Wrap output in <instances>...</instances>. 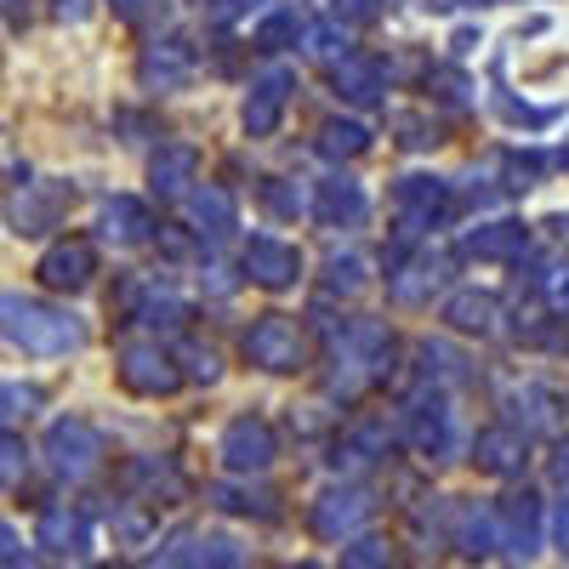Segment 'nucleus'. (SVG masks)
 <instances>
[{"label":"nucleus","instance_id":"obj_1","mask_svg":"<svg viewBox=\"0 0 569 569\" xmlns=\"http://www.w3.org/2000/svg\"><path fill=\"white\" fill-rule=\"evenodd\" d=\"M388 365H393V337H388V330L370 325V319L348 325L342 337H337V393L370 388Z\"/></svg>","mask_w":569,"mask_h":569},{"label":"nucleus","instance_id":"obj_2","mask_svg":"<svg viewBox=\"0 0 569 569\" xmlns=\"http://www.w3.org/2000/svg\"><path fill=\"white\" fill-rule=\"evenodd\" d=\"M0 337L29 353H69V348H80V325L52 308H34V302H0Z\"/></svg>","mask_w":569,"mask_h":569},{"label":"nucleus","instance_id":"obj_3","mask_svg":"<svg viewBox=\"0 0 569 569\" xmlns=\"http://www.w3.org/2000/svg\"><path fill=\"white\" fill-rule=\"evenodd\" d=\"M393 211H399V228H405V233L439 228V222L450 217V182H445V177H427V171L399 177V188H393Z\"/></svg>","mask_w":569,"mask_h":569},{"label":"nucleus","instance_id":"obj_4","mask_svg":"<svg viewBox=\"0 0 569 569\" xmlns=\"http://www.w3.org/2000/svg\"><path fill=\"white\" fill-rule=\"evenodd\" d=\"M246 359L262 365V370H302V359H308L302 330L284 319V313H262V319L246 330Z\"/></svg>","mask_w":569,"mask_h":569},{"label":"nucleus","instance_id":"obj_5","mask_svg":"<svg viewBox=\"0 0 569 569\" xmlns=\"http://www.w3.org/2000/svg\"><path fill=\"white\" fill-rule=\"evenodd\" d=\"M279 456V439H273V427L262 416H233L222 427V461L228 472H268Z\"/></svg>","mask_w":569,"mask_h":569},{"label":"nucleus","instance_id":"obj_6","mask_svg":"<svg viewBox=\"0 0 569 569\" xmlns=\"http://www.w3.org/2000/svg\"><path fill=\"white\" fill-rule=\"evenodd\" d=\"M46 456H52V467L63 472V479H86V472H98L103 461V439L91 433L86 421H52V433H46Z\"/></svg>","mask_w":569,"mask_h":569},{"label":"nucleus","instance_id":"obj_7","mask_svg":"<svg viewBox=\"0 0 569 569\" xmlns=\"http://www.w3.org/2000/svg\"><path fill=\"white\" fill-rule=\"evenodd\" d=\"M291 91H297V74L291 69H262L251 80V98H246V131L251 137H273L279 120H284V103H291Z\"/></svg>","mask_w":569,"mask_h":569},{"label":"nucleus","instance_id":"obj_8","mask_svg":"<svg viewBox=\"0 0 569 569\" xmlns=\"http://www.w3.org/2000/svg\"><path fill=\"white\" fill-rule=\"evenodd\" d=\"M405 433H410V450L427 456V461H450V456H456V416L445 410V399H433V405H427V399L410 405Z\"/></svg>","mask_w":569,"mask_h":569},{"label":"nucleus","instance_id":"obj_9","mask_svg":"<svg viewBox=\"0 0 569 569\" xmlns=\"http://www.w3.org/2000/svg\"><path fill=\"white\" fill-rule=\"evenodd\" d=\"M370 518V496L365 490H325L319 501H313V536H325V541H348L359 525Z\"/></svg>","mask_w":569,"mask_h":569},{"label":"nucleus","instance_id":"obj_10","mask_svg":"<svg viewBox=\"0 0 569 569\" xmlns=\"http://www.w3.org/2000/svg\"><path fill=\"white\" fill-rule=\"evenodd\" d=\"M246 273L257 284H268V291H284V284H297V273H302V251L273 240V233H257L246 246Z\"/></svg>","mask_w":569,"mask_h":569},{"label":"nucleus","instance_id":"obj_11","mask_svg":"<svg viewBox=\"0 0 569 569\" xmlns=\"http://www.w3.org/2000/svg\"><path fill=\"white\" fill-rule=\"evenodd\" d=\"M496 512H501V547L518 552V558H536L541 552V501L530 490H518Z\"/></svg>","mask_w":569,"mask_h":569},{"label":"nucleus","instance_id":"obj_12","mask_svg":"<svg viewBox=\"0 0 569 569\" xmlns=\"http://www.w3.org/2000/svg\"><path fill=\"white\" fill-rule=\"evenodd\" d=\"M525 246H530V233H525V222H479V228H467L461 233V257H472V262H507V257H525Z\"/></svg>","mask_w":569,"mask_h":569},{"label":"nucleus","instance_id":"obj_13","mask_svg":"<svg viewBox=\"0 0 569 569\" xmlns=\"http://www.w3.org/2000/svg\"><path fill=\"white\" fill-rule=\"evenodd\" d=\"M120 382L131 388V393H149V399H160V393H171L182 376H177V365L160 353V348H126L120 353Z\"/></svg>","mask_w":569,"mask_h":569},{"label":"nucleus","instance_id":"obj_14","mask_svg":"<svg viewBox=\"0 0 569 569\" xmlns=\"http://www.w3.org/2000/svg\"><path fill=\"white\" fill-rule=\"evenodd\" d=\"M525 456H530V445H525V433H518V427H485L479 445H472V461H479L485 472H496V479L525 472Z\"/></svg>","mask_w":569,"mask_h":569},{"label":"nucleus","instance_id":"obj_15","mask_svg":"<svg viewBox=\"0 0 569 569\" xmlns=\"http://www.w3.org/2000/svg\"><path fill=\"white\" fill-rule=\"evenodd\" d=\"M313 211H319V222H330V228L365 222V188H359L353 177H342V171H330V177L313 188Z\"/></svg>","mask_w":569,"mask_h":569},{"label":"nucleus","instance_id":"obj_16","mask_svg":"<svg viewBox=\"0 0 569 569\" xmlns=\"http://www.w3.org/2000/svg\"><path fill=\"white\" fill-rule=\"evenodd\" d=\"M456 547L467 552V558H490V552H501V512L496 507H461V525H456Z\"/></svg>","mask_w":569,"mask_h":569},{"label":"nucleus","instance_id":"obj_17","mask_svg":"<svg viewBox=\"0 0 569 569\" xmlns=\"http://www.w3.org/2000/svg\"><path fill=\"white\" fill-rule=\"evenodd\" d=\"M445 284V257H410L399 273H393V297L405 308H421V302H433V291Z\"/></svg>","mask_w":569,"mask_h":569},{"label":"nucleus","instance_id":"obj_18","mask_svg":"<svg viewBox=\"0 0 569 569\" xmlns=\"http://www.w3.org/2000/svg\"><path fill=\"white\" fill-rule=\"evenodd\" d=\"M40 547L58 552V558L86 552V547H91V525H86L80 512H69V507H52V512L40 518Z\"/></svg>","mask_w":569,"mask_h":569},{"label":"nucleus","instance_id":"obj_19","mask_svg":"<svg viewBox=\"0 0 569 569\" xmlns=\"http://www.w3.org/2000/svg\"><path fill=\"white\" fill-rule=\"evenodd\" d=\"M337 91L348 103H359V109L382 103V63L376 58H342L337 63Z\"/></svg>","mask_w":569,"mask_h":569},{"label":"nucleus","instance_id":"obj_20","mask_svg":"<svg viewBox=\"0 0 569 569\" xmlns=\"http://www.w3.org/2000/svg\"><path fill=\"white\" fill-rule=\"evenodd\" d=\"M194 74V52H188V40H160L149 58H142V80H160V86H182Z\"/></svg>","mask_w":569,"mask_h":569},{"label":"nucleus","instance_id":"obj_21","mask_svg":"<svg viewBox=\"0 0 569 569\" xmlns=\"http://www.w3.org/2000/svg\"><path fill=\"white\" fill-rule=\"evenodd\" d=\"M188 222H194L200 233H211V240H222V233L233 228V200L222 194V188H200V194H188Z\"/></svg>","mask_w":569,"mask_h":569},{"label":"nucleus","instance_id":"obj_22","mask_svg":"<svg viewBox=\"0 0 569 569\" xmlns=\"http://www.w3.org/2000/svg\"><path fill=\"white\" fill-rule=\"evenodd\" d=\"M86 273H91V246L86 240H69L58 251H46V262H40L46 284H86Z\"/></svg>","mask_w":569,"mask_h":569},{"label":"nucleus","instance_id":"obj_23","mask_svg":"<svg viewBox=\"0 0 569 569\" xmlns=\"http://www.w3.org/2000/svg\"><path fill=\"white\" fill-rule=\"evenodd\" d=\"M370 149V126L365 120H325V131H319V154H330V160H353V154H365Z\"/></svg>","mask_w":569,"mask_h":569},{"label":"nucleus","instance_id":"obj_24","mask_svg":"<svg viewBox=\"0 0 569 569\" xmlns=\"http://www.w3.org/2000/svg\"><path fill=\"white\" fill-rule=\"evenodd\" d=\"M445 319L456 325V330H496V297H485V291H456L450 297V308H445Z\"/></svg>","mask_w":569,"mask_h":569},{"label":"nucleus","instance_id":"obj_25","mask_svg":"<svg viewBox=\"0 0 569 569\" xmlns=\"http://www.w3.org/2000/svg\"><path fill=\"white\" fill-rule=\"evenodd\" d=\"M194 171H200V154L194 149H166L154 160V188H160V194H182V188L194 182Z\"/></svg>","mask_w":569,"mask_h":569},{"label":"nucleus","instance_id":"obj_26","mask_svg":"<svg viewBox=\"0 0 569 569\" xmlns=\"http://www.w3.org/2000/svg\"><path fill=\"white\" fill-rule=\"evenodd\" d=\"M211 496H217L222 512H246V518H273V512H279L273 496H268V490H251V485H217Z\"/></svg>","mask_w":569,"mask_h":569},{"label":"nucleus","instance_id":"obj_27","mask_svg":"<svg viewBox=\"0 0 569 569\" xmlns=\"http://www.w3.org/2000/svg\"><path fill=\"white\" fill-rule=\"evenodd\" d=\"M149 569H206V558H200V536H194V530H177V536L149 558Z\"/></svg>","mask_w":569,"mask_h":569},{"label":"nucleus","instance_id":"obj_28","mask_svg":"<svg viewBox=\"0 0 569 569\" xmlns=\"http://www.w3.org/2000/svg\"><path fill=\"white\" fill-rule=\"evenodd\" d=\"M308 52H313V58H325V63H342V58H353V52H348V29H342V18L308 23Z\"/></svg>","mask_w":569,"mask_h":569},{"label":"nucleus","instance_id":"obj_29","mask_svg":"<svg viewBox=\"0 0 569 569\" xmlns=\"http://www.w3.org/2000/svg\"><path fill=\"white\" fill-rule=\"evenodd\" d=\"M103 222H109V240H142V233H149V206L114 200V206L103 211Z\"/></svg>","mask_w":569,"mask_h":569},{"label":"nucleus","instance_id":"obj_30","mask_svg":"<svg viewBox=\"0 0 569 569\" xmlns=\"http://www.w3.org/2000/svg\"><path fill=\"white\" fill-rule=\"evenodd\" d=\"M342 569H393V547L382 536H359L342 547Z\"/></svg>","mask_w":569,"mask_h":569},{"label":"nucleus","instance_id":"obj_31","mask_svg":"<svg viewBox=\"0 0 569 569\" xmlns=\"http://www.w3.org/2000/svg\"><path fill=\"white\" fill-rule=\"evenodd\" d=\"M297 34H302V12H297V7H279V12H268V18L251 29L257 46H284V40H297Z\"/></svg>","mask_w":569,"mask_h":569},{"label":"nucleus","instance_id":"obj_32","mask_svg":"<svg viewBox=\"0 0 569 569\" xmlns=\"http://www.w3.org/2000/svg\"><path fill=\"white\" fill-rule=\"evenodd\" d=\"M518 410H530L525 416V433H547V427L558 421V399L547 388H525V393H518Z\"/></svg>","mask_w":569,"mask_h":569},{"label":"nucleus","instance_id":"obj_33","mask_svg":"<svg viewBox=\"0 0 569 569\" xmlns=\"http://www.w3.org/2000/svg\"><path fill=\"white\" fill-rule=\"evenodd\" d=\"M330 291H365V257H330Z\"/></svg>","mask_w":569,"mask_h":569},{"label":"nucleus","instance_id":"obj_34","mask_svg":"<svg viewBox=\"0 0 569 569\" xmlns=\"http://www.w3.org/2000/svg\"><path fill=\"white\" fill-rule=\"evenodd\" d=\"M23 467H29V450H23L18 439H0V490L18 485V479H23Z\"/></svg>","mask_w":569,"mask_h":569},{"label":"nucleus","instance_id":"obj_35","mask_svg":"<svg viewBox=\"0 0 569 569\" xmlns=\"http://www.w3.org/2000/svg\"><path fill=\"white\" fill-rule=\"evenodd\" d=\"M200 558H206V569H233L240 563V547L228 536H211V541H200Z\"/></svg>","mask_w":569,"mask_h":569},{"label":"nucleus","instance_id":"obj_36","mask_svg":"<svg viewBox=\"0 0 569 569\" xmlns=\"http://www.w3.org/2000/svg\"><path fill=\"white\" fill-rule=\"evenodd\" d=\"M262 200H268L279 217H297V211H302V194H291V188H284L279 177H268V182H262Z\"/></svg>","mask_w":569,"mask_h":569},{"label":"nucleus","instance_id":"obj_37","mask_svg":"<svg viewBox=\"0 0 569 569\" xmlns=\"http://www.w3.org/2000/svg\"><path fill=\"white\" fill-rule=\"evenodd\" d=\"M541 297H547L558 313H569V268H552V273H541Z\"/></svg>","mask_w":569,"mask_h":569},{"label":"nucleus","instance_id":"obj_38","mask_svg":"<svg viewBox=\"0 0 569 569\" xmlns=\"http://www.w3.org/2000/svg\"><path fill=\"white\" fill-rule=\"evenodd\" d=\"M29 405H40L34 388H0V421H7V416H29Z\"/></svg>","mask_w":569,"mask_h":569},{"label":"nucleus","instance_id":"obj_39","mask_svg":"<svg viewBox=\"0 0 569 569\" xmlns=\"http://www.w3.org/2000/svg\"><path fill=\"white\" fill-rule=\"evenodd\" d=\"M188 370H194L200 382H217V353L211 348H188Z\"/></svg>","mask_w":569,"mask_h":569},{"label":"nucleus","instance_id":"obj_40","mask_svg":"<svg viewBox=\"0 0 569 569\" xmlns=\"http://www.w3.org/2000/svg\"><path fill=\"white\" fill-rule=\"evenodd\" d=\"M547 472H552V485H558V490H569V445H558V450H552Z\"/></svg>","mask_w":569,"mask_h":569},{"label":"nucleus","instance_id":"obj_41","mask_svg":"<svg viewBox=\"0 0 569 569\" xmlns=\"http://www.w3.org/2000/svg\"><path fill=\"white\" fill-rule=\"evenodd\" d=\"M552 541H558V552H569V496H563L558 512H552Z\"/></svg>","mask_w":569,"mask_h":569},{"label":"nucleus","instance_id":"obj_42","mask_svg":"<svg viewBox=\"0 0 569 569\" xmlns=\"http://www.w3.org/2000/svg\"><path fill=\"white\" fill-rule=\"evenodd\" d=\"M382 12V0H337V18H370Z\"/></svg>","mask_w":569,"mask_h":569},{"label":"nucleus","instance_id":"obj_43","mask_svg":"<svg viewBox=\"0 0 569 569\" xmlns=\"http://www.w3.org/2000/svg\"><path fill=\"white\" fill-rule=\"evenodd\" d=\"M479 40H485L479 29H456V34H450V46H456V52H461V58H467V52H472V46H479Z\"/></svg>","mask_w":569,"mask_h":569},{"label":"nucleus","instance_id":"obj_44","mask_svg":"<svg viewBox=\"0 0 569 569\" xmlns=\"http://www.w3.org/2000/svg\"><path fill=\"white\" fill-rule=\"evenodd\" d=\"M18 552V536H12V525H0V563H7Z\"/></svg>","mask_w":569,"mask_h":569},{"label":"nucleus","instance_id":"obj_45","mask_svg":"<svg viewBox=\"0 0 569 569\" xmlns=\"http://www.w3.org/2000/svg\"><path fill=\"white\" fill-rule=\"evenodd\" d=\"M547 240H558V246L569 240V217H552V222H547Z\"/></svg>","mask_w":569,"mask_h":569},{"label":"nucleus","instance_id":"obj_46","mask_svg":"<svg viewBox=\"0 0 569 569\" xmlns=\"http://www.w3.org/2000/svg\"><path fill=\"white\" fill-rule=\"evenodd\" d=\"M114 7H120V18H137V12H142V0H114Z\"/></svg>","mask_w":569,"mask_h":569},{"label":"nucleus","instance_id":"obj_47","mask_svg":"<svg viewBox=\"0 0 569 569\" xmlns=\"http://www.w3.org/2000/svg\"><path fill=\"white\" fill-rule=\"evenodd\" d=\"M279 569H319V563H279Z\"/></svg>","mask_w":569,"mask_h":569},{"label":"nucleus","instance_id":"obj_48","mask_svg":"<svg viewBox=\"0 0 569 569\" xmlns=\"http://www.w3.org/2000/svg\"><path fill=\"white\" fill-rule=\"evenodd\" d=\"M98 569H114V563H98Z\"/></svg>","mask_w":569,"mask_h":569},{"label":"nucleus","instance_id":"obj_49","mask_svg":"<svg viewBox=\"0 0 569 569\" xmlns=\"http://www.w3.org/2000/svg\"><path fill=\"white\" fill-rule=\"evenodd\" d=\"M12 7H18V0H12Z\"/></svg>","mask_w":569,"mask_h":569}]
</instances>
